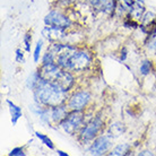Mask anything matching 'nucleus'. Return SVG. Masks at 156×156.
Listing matches in <instances>:
<instances>
[{
    "instance_id": "obj_3",
    "label": "nucleus",
    "mask_w": 156,
    "mask_h": 156,
    "mask_svg": "<svg viewBox=\"0 0 156 156\" xmlns=\"http://www.w3.org/2000/svg\"><path fill=\"white\" fill-rule=\"evenodd\" d=\"M40 77L43 80L53 83L59 87H61L63 90H69L73 83H74V78L69 73L61 70L60 66H57L55 63H45L43 65L42 68L39 70Z\"/></svg>"
},
{
    "instance_id": "obj_1",
    "label": "nucleus",
    "mask_w": 156,
    "mask_h": 156,
    "mask_svg": "<svg viewBox=\"0 0 156 156\" xmlns=\"http://www.w3.org/2000/svg\"><path fill=\"white\" fill-rule=\"evenodd\" d=\"M50 50L55 53L58 66L67 70H84L90 66V58L84 51L63 44H53Z\"/></svg>"
},
{
    "instance_id": "obj_4",
    "label": "nucleus",
    "mask_w": 156,
    "mask_h": 156,
    "mask_svg": "<svg viewBox=\"0 0 156 156\" xmlns=\"http://www.w3.org/2000/svg\"><path fill=\"white\" fill-rule=\"evenodd\" d=\"M83 122V114L80 111H73L71 113L67 114V117L61 121V127L66 133H73L77 130Z\"/></svg>"
},
{
    "instance_id": "obj_2",
    "label": "nucleus",
    "mask_w": 156,
    "mask_h": 156,
    "mask_svg": "<svg viewBox=\"0 0 156 156\" xmlns=\"http://www.w3.org/2000/svg\"><path fill=\"white\" fill-rule=\"evenodd\" d=\"M34 94L40 103L50 108L61 105L66 98V90L53 83L43 80L42 78L34 88Z\"/></svg>"
},
{
    "instance_id": "obj_5",
    "label": "nucleus",
    "mask_w": 156,
    "mask_h": 156,
    "mask_svg": "<svg viewBox=\"0 0 156 156\" xmlns=\"http://www.w3.org/2000/svg\"><path fill=\"white\" fill-rule=\"evenodd\" d=\"M44 23L47 24L48 26H53V27L58 28H66L70 25V20L68 17L62 15L59 12H51L47 15V17L44 18Z\"/></svg>"
},
{
    "instance_id": "obj_16",
    "label": "nucleus",
    "mask_w": 156,
    "mask_h": 156,
    "mask_svg": "<svg viewBox=\"0 0 156 156\" xmlns=\"http://www.w3.org/2000/svg\"><path fill=\"white\" fill-rule=\"evenodd\" d=\"M35 135L45 146H48L50 149H53V147H55V146H53V143H52V140H51L49 137L45 136V135H43V133H35Z\"/></svg>"
},
{
    "instance_id": "obj_14",
    "label": "nucleus",
    "mask_w": 156,
    "mask_h": 156,
    "mask_svg": "<svg viewBox=\"0 0 156 156\" xmlns=\"http://www.w3.org/2000/svg\"><path fill=\"white\" fill-rule=\"evenodd\" d=\"M129 151L128 144H121L111 152V155H126Z\"/></svg>"
},
{
    "instance_id": "obj_24",
    "label": "nucleus",
    "mask_w": 156,
    "mask_h": 156,
    "mask_svg": "<svg viewBox=\"0 0 156 156\" xmlns=\"http://www.w3.org/2000/svg\"><path fill=\"white\" fill-rule=\"evenodd\" d=\"M58 154L59 155H61V156H67V153L62 152V151H58Z\"/></svg>"
},
{
    "instance_id": "obj_26",
    "label": "nucleus",
    "mask_w": 156,
    "mask_h": 156,
    "mask_svg": "<svg viewBox=\"0 0 156 156\" xmlns=\"http://www.w3.org/2000/svg\"><path fill=\"white\" fill-rule=\"evenodd\" d=\"M139 2H141V4H144V0H138Z\"/></svg>"
},
{
    "instance_id": "obj_25",
    "label": "nucleus",
    "mask_w": 156,
    "mask_h": 156,
    "mask_svg": "<svg viewBox=\"0 0 156 156\" xmlns=\"http://www.w3.org/2000/svg\"><path fill=\"white\" fill-rule=\"evenodd\" d=\"M140 155H153V154L151 152H143L140 153Z\"/></svg>"
},
{
    "instance_id": "obj_11",
    "label": "nucleus",
    "mask_w": 156,
    "mask_h": 156,
    "mask_svg": "<svg viewBox=\"0 0 156 156\" xmlns=\"http://www.w3.org/2000/svg\"><path fill=\"white\" fill-rule=\"evenodd\" d=\"M67 110L61 105L55 106L51 110V119L55 122H61L67 117Z\"/></svg>"
},
{
    "instance_id": "obj_20",
    "label": "nucleus",
    "mask_w": 156,
    "mask_h": 156,
    "mask_svg": "<svg viewBox=\"0 0 156 156\" xmlns=\"http://www.w3.org/2000/svg\"><path fill=\"white\" fill-rule=\"evenodd\" d=\"M31 41H32V36L30 35V34H26L25 37H24V43H25V50L27 51V52L31 50V47H30Z\"/></svg>"
},
{
    "instance_id": "obj_15",
    "label": "nucleus",
    "mask_w": 156,
    "mask_h": 156,
    "mask_svg": "<svg viewBox=\"0 0 156 156\" xmlns=\"http://www.w3.org/2000/svg\"><path fill=\"white\" fill-rule=\"evenodd\" d=\"M156 20V15L154 12H146L144 16H143V26H146V25H151L155 22Z\"/></svg>"
},
{
    "instance_id": "obj_13",
    "label": "nucleus",
    "mask_w": 156,
    "mask_h": 156,
    "mask_svg": "<svg viewBox=\"0 0 156 156\" xmlns=\"http://www.w3.org/2000/svg\"><path fill=\"white\" fill-rule=\"evenodd\" d=\"M129 12H130V15L133 16V18H136V20H140L143 18V16H144V12H145V8L143 6V4H139V1H137L136 4L133 5V7L129 9Z\"/></svg>"
},
{
    "instance_id": "obj_7",
    "label": "nucleus",
    "mask_w": 156,
    "mask_h": 156,
    "mask_svg": "<svg viewBox=\"0 0 156 156\" xmlns=\"http://www.w3.org/2000/svg\"><path fill=\"white\" fill-rule=\"evenodd\" d=\"M102 125H103V122H102L100 117H96L95 119H93L88 125L86 126V128L83 130V133H82L83 139H85V140L93 139L94 137L98 135V131H100Z\"/></svg>"
},
{
    "instance_id": "obj_23",
    "label": "nucleus",
    "mask_w": 156,
    "mask_h": 156,
    "mask_svg": "<svg viewBox=\"0 0 156 156\" xmlns=\"http://www.w3.org/2000/svg\"><path fill=\"white\" fill-rule=\"evenodd\" d=\"M126 58H127V50L123 49V50H122V57H121V60H125Z\"/></svg>"
},
{
    "instance_id": "obj_19",
    "label": "nucleus",
    "mask_w": 156,
    "mask_h": 156,
    "mask_svg": "<svg viewBox=\"0 0 156 156\" xmlns=\"http://www.w3.org/2000/svg\"><path fill=\"white\" fill-rule=\"evenodd\" d=\"M42 44H43V41H42V40H40L39 42L36 43L35 50H34V61H35V62H37V61H39V59H40V53H41Z\"/></svg>"
},
{
    "instance_id": "obj_8",
    "label": "nucleus",
    "mask_w": 156,
    "mask_h": 156,
    "mask_svg": "<svg viewBox=\"0 0 156 156\" xmlns=\"http://www.w3.org/2000/svg\"><path fill=\"white\" fill-rule=\"evenodd\" d=\"M111 146V140L109 139V137L102 136L98 137V139H95L93 145L90 146V153L95 154V155H102L103 153H105Z\"/></svg>"
},
{
    "instance_id": "obj_22",
    "label": "nucleus",
    "mask_w": 156,
    "mask_h": 156,
    "mask_svg": "<svg viewBox=\"0 0 156 156\" xmlns=\"http://www.w3.org/2000/svg\"><path fill=\"white\" fill-rule=\"evenodd\" d=\"M16 61H18V62H24L23 52H22L20 49H17V50H16Z\"/></svg>"
},
{
    "instance_id": "obj_6",
    "label": "nucleus",
    "mask_w": 156,
    "mask_h": 156,
    "mask_svg": "<svg viewBox=\"0 0 156 156\" xmlns=\"http://www.w3.org/2000/svg\"><path fill=\"white\" fill-rule=\"evenodd\" d=\"M88 101H90V94L87 92H79V93H76L71 96L68 106L73 111H80L85 108Z\"/></svg>"
},
{
    "instance_id": "obj_10",
    "label": "nucleus",
    "mask_w": 156,
    "mask_h": 156,
    "mask_svg": "<svg viewBox=\"0 0 156 156\" xmlns=\"http://www.w3.org/2000/svg\"><path fill=\"white\" fill-rule=\"evenodd\" d=\"M87 1L93 7L105 12H110L113 9V0H87Z\"/></svg>"
},
{
    "instance_id": "obj_17",
    "label": "nucleus",
    "mask_w": 156,
    "mask_h": 156,
    "mask_svg": "<svg viewBox=\"0 0 156 156\" xmlns=\"http://www.w3.org/2000/svg\"><path fill=\"white\" fill-rule=\"evenodd\" d=\"M147 47L151 50H155L156 49V31L148 34V40H147Z\"/></svg>"
},
{
    "instance_id": "obj_12",
    "label": "nucleus",
    "mask_w": 156,
    "mask_h": 156,
    "mask_svg": "<svg viewBox=\"0 0 156 156\" xmlns=\"http://www.w3.org/2000/svg\"><path fill=\"white\" fill-rule=\"evenodd\" d=\"M7 104L9 105V110H10V113H12V125L15 126L18 119L22 117V110H20V106L14 104L12 101H7Z\"/></svg>"
},
{
    "instance_id": "obj_9",
    "label": "nucleus",
    "mask_w": 156,
    "mask_h": 156,
    "mask_svg": "<svg viewBox=\"0 0 156 156\" xmlns=\"http://www.w3.org/2000/svg\"><path fill=\"white\" fill-rule=\"evenodd\" d=\"M42 34L44 35V37H47L50 41H58L63 36V31L62 28L53 27V26H45L43 28Z\"/></svg>"
},
{
    "instance_id": "obj_18",
    "label": "nucleus",
    "mask_w": 156,
    "mask_h": 156,
    "mask_svg": "<svg viewBox=\"0 0 156 156\" xmlns=\"http://www.w3.org/2000/svg\"><path fill=\"white\" fill-rule=\"evenodd\" d=\"M151 68H152V65H151V62H149L148 60H145L144 62L140 65V73H141V75H144V76L148 75L149 71H151Z\"/></svg>"
},
{
    "instance_id": "obj_21",
    "label": "nucleus",
    "mask_w": 156,
    "mask_h": 156,
    "mask_svg": "<svg viewBox=\"0 0 156 156\" xmlns=\"http://www.w3.org/2000/svg\"><path fill=\"white\" fill-rule=\"evenodd\" d=\"M9 155H10V156H24L25 154H24L23 149L20 148V147H17V148L12 149V152L9 153Z\"/></svg>"
}]
</instances>
